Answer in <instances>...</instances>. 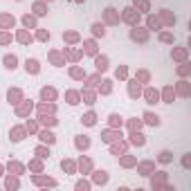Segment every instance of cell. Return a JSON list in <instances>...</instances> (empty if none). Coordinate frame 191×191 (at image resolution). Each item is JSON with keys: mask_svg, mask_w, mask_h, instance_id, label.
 Listing matches in <instances>:
<instances>
[{"mask_svg": "<svg viewBox=\"0 0 191 191\" xmlns=\"http://www.w3.org/2000/svg\"><path fill=\"white\" fill-rule=\"evenodd\" d=\"M25 68H27V72H38V63H36L34 59H32V61H27V63H25Z\"/></svg>", "mask_w": 191, "mask_h": 191, "instance_id": "6da1fadb", "label": "cell"}, {"mask_svg": "<svg viewBox=\"0 0 191 191\" xmlns=\"http://www.w3.org/2000/svg\"><path fill=\"white\" fill-rule=\"evenodd\" d=\"M5 68L14 70V68H16V56H5Z\"/></svg>", "mask_w": 191, "mask_h": 191, "instance_id": "7a4b0ae2", "label": "cell"}, {"mask_svg": "<svg viewBox=\"0 0 191 191\" xmlns=\"http://www.w3.org/2000/svg\"><path fill=\"white\" fill-rule=\"evenodd\" d=\"M146 121H148V124H153V126H157V124H160V117H153V115H146Z\"/></svg>", "mask_w": 191, "mask_h": 191, "instance_id": "3957f363", "label": "cell"}, {"mask_svg": "<svg viewBox=\"0 0 191 191\" xmlns=\"http://www.w3.org/2000/svg\"><path fill=\"white\" fill-rule=\"evenodd\" d=\"M92 29H95V34H97V36H99V34L104 36V34H106V29H104L101 25H92Z\"/></svg>", "mask_w": 191, "mask_h": 191, "instance_id": "277c9868", "label": "cell"}, {"mask_svg": "<svg viewBox=\"0 0 191 191\" xmlns=\"http://www.w3.org/2000/svg\"><path fill=\"white\" fill-rule=\"evenodd\" d=\"M83 121H86L88 126H92V124H95V115H92V112H90V115H86V117H83Z\"/></svg>", "mask_w": 191, "mask_h": 191, "instance_id": "5b68a950", "label": "cell"}, {"mask_svg": "<svg viewBox=\"0 0 191 191\" xmlns=\"http://www.w3.org/2000/svg\"><path fill=\"white\" fill-rule=\"evenodd\" d=\"M40 140H45V142H54V135H52V133H43V137H40Z\"/></svg>", "mask_w": 191, "mask_h": 191, "instance_id": "8992f818", "label": "cell"}, {"mask_svg": "<svg viewBox=\"0 0 191 191\" xmlns=\"http://www.w3.org/2000/svg\"><path fill=\"white\" fill-rule=\"evenodd\" d=\"M126 20H131V23H135V16H133V9H126Z\"/></svg>", "mask_w": 191, "mask_h": 191, "instance_id": "52a82bcc", "label": "cell"}, {"mask_svg": "<svg viewBox=\"0 0 191 191\" xmlns=\"http://www.w3.org/2000/svg\"><path fill=\"white\" fill-rule=\"evenodd\" d=\"M97 68H99V70H106V59H97Z\"/></svg>", "mask_w": 191, "mask_h": 191, "instance_id": "ba28073f", "label": "cell"}, {"mask_svg": "<svg viewBox=\"0 0 191 191\" xmlns=\"http://www.w3.org/2000/svg\"><path fill=\"white\" fill-rule=\"evenodd\" d=\"M133 142H135V144H144V137L142 135H133Z\"/></svg>", "mask_w": 191, "mask_h": 191, "instance_id": "9c48e42d", "label": "cell"}, {"mask_svg": "<svg viewBox=\"0 0 191 191\" xmlns=\"http://www.w3.org/2000/svg\"><path fill=\"white\" fill-rule=\"evenodd\" d=\"M68 99H70V104H79V101H76V95H74V92H70V95H68Z\"/></svg>", "mask_w": 191, "mask_h": 191, "instance_id": "30bf717a", "label": "cell"}, {"mask_svg": "<svg viewBox=\"0 0 191 191\" xmlns=\"http://www.w3.org/2000/svg\"><path fill=\"white\" fill-rule=\"evenodd\" d=\"M47 97H54V90H43V99H47Z\"/></svg>", "mask_w": 191, "mask_h": 191, "instance_id": "8fae6325", "label": "cell"}, {"mask_svg": "<svg viewBox=\"0 0 191 191\" xmlns=\"http://www.w3.org/2000/svg\"><path fill=\"white\" fill-rule=\"evenodd\" d=\"M86 47H88V52H90V54H95V43H86Z\"/></svg>", "mask_w": 191, "mask_h": 191, "instance_id": "7c38bea8", "label": "cell"}]
</instances>
